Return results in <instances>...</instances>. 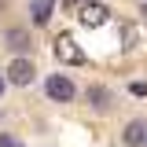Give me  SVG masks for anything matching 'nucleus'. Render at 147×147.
Segmentation results:
<instances>
[{
  "instance_id": "obj_11",
  "label": "nucleus",
  "mask_w": 147,
  "mask_h": 147,
  "mask_svg": "<svg viewBox=\"0 0 147 147\" xmlns=\"http://www.w3.org/2000/svg\"><path fill=\"white\" fill-rule=\"evenodd\" d=\"M0 147H22L15 136H7V132H0Z\"/></svg>"
},
{
  "instance_id": "obj_5",
  "label": "nucleus",
  "mask_w": 147,
  "mask_h": 147,
  "mask_svg": "<svg viewBox=\"0 0 147 147\" xmlns=\"http://www.w3.org/2000/svg\"><path fill=\"white\" fill-rule=\"evenodd\" d=\"M88 103H92V110H110L114 107V96H110V88H103V85H92L88 88Z\"/></svg>"
},
{
  "instance_id": "obj_6",
  "label": "nucleus",
  "mask_w": 147,
  "mask_h": 147,
  "mask_svg": "<svg viewBox=\"0 0 147 147\" xmlns=\"http://www.w3.org/2000/svg\"><path fill=\"white\" fill-rule=\"evenodd\" d=\"M4 40H7V48H11V52H22V55L33 48V44H30V33H26V30H15V26L4 33Z\"/></svg>"
},
{
  "instance_id": "obj_4",
  "label": "nucleus",
  "mask_w": 147,
  "mask_h": 147,
  "mask_svg": "<svg viewBox=\"0 0 147 147\" xmlns=\"http://www.w3.org/2000/svg\"><path fill=\"white\" fill-rule=\"evenodd\" d=\"M33 63H30V59H26V55H22V59H11V66H7V81H11V85H30V81H33Z\"/></svg>"
},
{
  "instance_id": "obj_2",
  "label": "nucleus",
  "mask_w": 147,
  "mask_h": 147,
  "mask_svg": "<svg viewBox=\"0 0 147 147\" xmlns=\"http://www.w3.org/2000/svg\"><path fill=\"white\" fill-rule=\"evenodd\" d=\"M55 55H59V63H70V66H81V63H85V52L77 48V40H74L70 33L55 37Z\"/></svg>"
},
{
  "instance_id": "obj_15",
  "label": "nucleus",
  "mask_w": 147,
  "mask_h": 147,
  "mask_svg": "<svg viewBox=\"0 0 147 147\" xmlns=\"http://www.w3.org/2000/svg\"><path fill=\"white\" fill-rule=\"evenodd\" d=\"M0 7H4V0H0Z\"/></svg>"
},
{
  "instance_id": "obj_13",
  "label": "nucleus",
  "mask_w": 147,
  "mask_h": 147,
  "mask_svg": "<svg viewBox=\"0 0 147 147\" xmlns=\"http://www.w3.org/2000/svg\"><path fill=\"white\" fill-rule=\"evenodd\" d=\"M140 15H144V18H147V4H144V7H140Z\"/></svg>"
},
{
  "instance_id": "obj_9",
  "label": "nucleus",
  "mask_w": 147,
  "mask_h": 147,
  "mask_svg": "<svg viewBox=\"0 0 147 147\" xmlns=\"http://www.w3.org/2000/svg\"><path fill=\"white\" fill-rule=\"evenodd\" d=\"M136 40H140V37H136V30H132V26H121V48H136Z\"/></svg>"
},
{
  "instance_id": "obj_12",
  "label": "nucleus",
  "mask_w": 147,
  "mask_h": 147,
  "mask_svg": "<svg viewBox=\"0 0 147 147\" xmlns=\"http://www.w3.org/2000/svg\"><path fill=\"white\" fill-rule=\"evenodd\" d=\"M81 4L85 0H66V11H81Z\"/></svg>"
},
{
  "instance_id": "obj_8",
  "label": "nucleus",
  "mask_w": 147,
  "mask_h": 147,
  "mask_svg": "<svg viewBox=\"0 0 147 147\" xmlns=\"http://www.w3.org/2000/svg\"><path fill=\"white\" fill-rule=\"evenodd\" d=\"M52 11H55L52 0H30V18H33L37 26H44V22L52 18Z\"/></svg>"
},
{
  "instance_id": "obj_14",
  "label": "nucleus",
  "mask_w": 147,
  "mask_h": 147,
  "mask_svg": "<svg viewBox=\"0 0 147 147\" xmlns=\"http://www.w3.org/2000/svg\"><path fill=\"white\" fill-rule=\"evenodd\" d=\"M0 96H4V77H0Z\"/></svg>"
},
{
  "instance_id": "obj_10",
  "label": "nucleus",
  "mask_w": 147,
  "mask_h": 147,
  "mask_svg": "<svg viewBox=\"0 0 147 147\" xmlns=\"http://www.w3.org/2000/svg\"><path fill=\"white\" fill-rule=\"evenodd\" d=\"M129 92H132V96H147V81H132Z\"/></svg>"
},
{
  "instance_id": "obj_7",
  "label": "nucleus",
  "mask_w": 147,
  "mask_h": 147,
  "mask_svg": "<svg viewBox=\"0 0 147 147\" xmlns=\"http://www.w3.org/2000/svg\"><path fill=\"white\" fill-rule=\"evenodd\" d=\"M125 144H129V147H144V144H147V125L140 121V118L125 125Z\"/></svg>"
},
{
  "instance_id": "obj_1",
  "label": "nucleus",
  "mask_w": 147,
  "mask_h": 147,
  "mask_svg": "<svg viewBox=\"0 0 147 147\" xmlns=\"http://www.w3.org/2000/svg\"><path fill=\"white\" fill-rule=\"evenodd\" d=\"M44 96L55 99V103H70L74 96H77V88H74V81L66 77V74H48V81H44Z\"/></svg>"
},
{
  "instance_id": "obj_3",
  "label": "nucleus",
  "mask_w": 147,
  "mask_h": 147,
  "mask_svg": "<svg viewBox=\"0 0 147 147\" xmlns=\"http://www.w3.org/2000/svg\"><path fill=\"white\" fill-rule=\"evenodd\" d=\"M77 15H81V26H88V30H96V26H103V22H107V15H110V11L103 7V4H96V0H85Z\"/></svg>"
}]
</instances>
